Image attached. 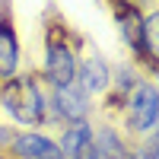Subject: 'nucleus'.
<instances>
[{"label": "nucleus", "instance_id": "3", "mask_svg": "<svg viewBox=\"0 0 159 159\" xmlns=\"http://www.w3.org/2000/svg\"><path fill=\"white\" fill-rule=\"evenodd\" d=\"M127 108H130V127L150 130L159 124V92L150 83H137L127 92Z\"/></svg>", "mask_w": 159, "mask_h": 159}, {"label": "nucleus", "instance_id": "6", "mask_svg": "<svg viewBox=\"0 0 159 159\" xmlns=\"http://www.w3.org/2000/svg\"><path fill=\"white\" fill-rule=\"evenodd\" d=\"M86 108H89V99L80 86H64V89H54V115L57 118H70V121H83L86 118Z\"/></svg>", "mask_w": 159, "mask_h": 159}, {"label": "nucleus", "instance_id": "11", "mask_svg": "<svg viewBox=\"0 0 159 159\" xmlns=\"http://www.w3.org/2000/svg\"><path fill=\"white\" fill-rule=\"evenodd\" d=\"M134 159H159V134L147 143V150H140V156H134Z\"/></svg>", "mask_w": 159, "mask_h": 159}, {"label": "nucleus", "instance_id": "7", "mask_svg": "<svg viewBox=\"0 0 159 159\" xmlns=\"http://www.w3.org/2000/svg\"><path fill=\"white\" fill-rule=\"evenodd\" d=\"M76 76H80V89L86 92H102L108 86V67H105V61L99 54H92L83 67H76Z\"/></svg>", "mask_w": 159, "mask_h": 159}, {"label": "nucleus", "instance_id": "5", "mask_svg": "<svg viewBox=\"0 0 159 159\" xmlns=\"http://www.w3.org/2000/svg\"><path fill=\"white\" fill-rule=\"evenodd\" d=\"M13 153L22 159H64L61 147L45 134H19L13 137Z\"/></svg>", "mask_w": 159, "mask_h": 159}, {"label": "nucleus", "instance_id": "10", "mask_svg": "<svg viewBox=\"0 0 159 159\" xmlns=\"http://www.w3.org/2000/svg\"><path fill=\"white\" fill-rule=\"evenodd\" d=\"M96 150L99 159H121V140L115 137V130H102L96 137Z\"/></svg>", "mask_w": 159, "mask_h": 159}, {"label": "nucleus", "instance_id": "4", "mask_svg": "<svg viewBox=\"0 0 159 159\" xmlns=\"http://www.w3.org/2000/svg\"><path fill=\"white\" fill-rule=\"evenodd\" d=\"M19 70V35L16 25H13L10 13H0V80H13Z\"/></svg>", "mask_w": 159, "mask_h": 159}, {"label": "nucleus", "instance_id": "9", "mask_svg": "<svg viewBox=\"0 0 159 159\" xmlns=\"http://www.w3.org/2000/svg\"><path fill=\"white\" fill-rule=\"evenodd\" d=\"M143 61L159 67V13H150L143 19Z\"/></svg>", "mask_w": 159, "mask_h": 159}, {"label": "nucleus", "instance_id": "1", "mask_svg": "<svg viewBox=\"0 0 159 159\" xmlns=\"http://www.w3.org/2000/svg\"><path fill=\"white\" fill-rule=\"evenodd\" d=\"M0 99H3V108L10 111L13 121L22 124H38L45 118V96L38 89L35 76H13L3 83L0 89Z\"/></svg>", "mask_w": 159, "mask_h": 159}, {"label": "nucleus", "instance_id": "8", "mask_svg": "<svg viewBox=\"0 0 159 159\" xmlns=\"http://www.w3.org/2000/svg\"><path fill=\"white\" fill-rule=\"evenodd\" d=\"M89 140H92V130H89V124H86V121H73L67 130H64V140L57 143V147H61L64 159H76V153L83 150Z\"/></svg>", "mask_w": 159, "mask_h": 159}, {"label": "nucleus", "instance_id": "2", "mask_svg": "<svg viewBox=\"0 0 159 159\" xmlns=\"http://www.w3.org/2000/svg\"><path fill=\"white\" fill-rule=\"evenodd\" d=\"M45 73L54 83V89H64V86H70L76 80V54H73V45H67V29L61 22H48Z\"/></svg>", "mask_w": 159, "mask_h": 159}]
</instances>
